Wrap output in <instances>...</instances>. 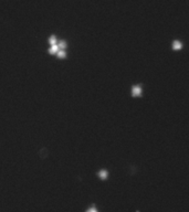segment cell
<instances>
[{
  "label": "cell",
  "instance_id": "3",
  "mask_svg": "<svg viewBox=\"0 0 189 212\" xmlns=\"http://www.w3.org/2000/svg\"><path fill=\"white\" fill-rule=\"evenodd\" d=\"M171 47H173V49H174V50L178 51V50H180V49L183 48V43H181L180 41H177V40H176V41H174V42H173Z\"/></svg>",
  "mask_w": 189,
  "mask_h": 212
},
{
  "label": "cell",
  "instance_id": "5",
  "mask_svg": "<svg viewBox=\"0 0 189 212\" xmlns=\"http://www.w3.org/2000/svg\"><path fill=\"white\" fill-rule=\"evenodd\" d=\"M86 212H97V210L95 208H93V207H91V208H88V210H86Z\"/></svg>",
  "mask_w": 189,
  "mask_h": 212
},
{
  "label": "cell",
  "instance_id": "4",
  "mask_svg": "<svg viewBox=\"0 0 189 212\" xmlns=\"http://www.w3.org/2000/svg\"><path fill=\"white\" fill-rule=\"evenodd\" d=\"M99 177L101 178L102 180H105V179H107V177H108V172H107L106 170L102 169V170L99 171Z\"/></svg>",
  "mask_w": 189,
  "mask_h": 212
},
{
  "label": "cell",
  "instance_id": "1",
  "mask_svg": "<svg viewBox=\"0 0 189 212\" xmlns=\"http://www.w3.org/2000/svg\"><path fill=\"white\" fill-rule=\"evenodd\" d=\"M49 41V52L52 55H55L59 59L66 57V48L68 44L64 40H59L55 36H50Z\"/></svg>",
  "mask_w": 189,
  "mask_h": 212
},
{
  "label": "cell",
  "instance_id": "2",
  "mask_svg": "<svg viewBox=\"0 0 189 212\" xmlns=\"http://www.w3.org/2000/svg\"><path fill=\"white\" fill-rule=\"evenodd\" d=\"M142 93H143V88H140L139 85H135V86H133V88H132V95L133 96L137 97V96H140Z\"/></svg>",
  "mask_w": 189,
  "mask_h": 212
}]
</instances>
